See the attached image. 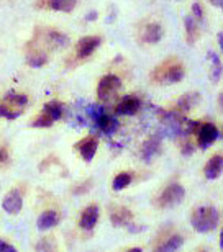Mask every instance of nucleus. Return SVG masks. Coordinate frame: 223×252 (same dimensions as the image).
<instances>
[{
	"instance_id": "obj_1",
	"label": "nucleus",
	"mask_w": 223,
	"mask_h": 252,
	"mask_svg": "<svg viewBox=\"0 0 223 252\" xmlns=\"http://www.w3.org/2000/svg\"><path fill=\"white\" fill-rule=\"evenodd\" d=\"M190 223L197 233H210L219 224V211H217L215 206H200L194 211Z\"/></svg>"
},
{
	"instance_id": "obj_2",
	"label": "nucleus",
	"mask_w": 223,
	"mask_h": 252,
	"mask_svg": "<svg viewBox=\"0 0 223 252\" xmlns=\"http://www.w3.org/2000/svg\"><path fill=\"white\" fill-rule=\"evenodd\" d=\"M186 196V190L179 184H171L163 190L158 203L161 208H172V206L179 205Z\"/></svg>"
},
{
	"instance_id": "obj_3",
	"label": "nucleus",
	"mask_w": 223,
	"mask_h": 252,
	"mask_svg": "<svg viewBox=\"0 0 223 252\" xmlns=\"http://www.w3.org/2000/svg\"><path fill=\"white\" fill-rule=\"evenodd\" d=\"M121 89V80L113 74H107L100 79L97 85V97L100 100H109Z\"/></svg>"
},
{
	"instance_id": "obj_4",
	"label": "nucleus",
	"mask_w": 223,
	"mask_h": 252,
	"mask_svg": "<svg viewBox=\"0 0 223 252\" xmlns=\"http://www.w3.org/2000/svg\"><path fill=\"white\" fill-rule=\"evenodd\" d=\"M219 138H220L219 129H217V126L214 123H204L197 129V143H199L200 149H207Z\"/></svg>"
},
{
	"instance_id": "obj_5",
	"label": "nucleus",
	"mask_w": 223,
	"mask_h": 252,
	"mask_svg": "<svg viewBox=\"0 0 223 252\" xmlns=\"http://www.w3.org/2000/svg\"><path fill=\"white\" fill-rule=\"evenodd\" d=\"M2 208H3V211H7L8 215H17V213H20V211H22V208H23L22 193H20L17 189L10 190L8 193L3 196Z\"/></svg>"
},
{
	"instance_id": "obj_6",
	"label": "nucleus",
	"mask_w": 223,
	"mask_h": 252,
	"mask_svg": "<svg viewBox=\"0 0 223 252\" xmlns=\"http://www.w3.org/2000/svg\"><path fill=\"white\" fill-rule=\"evenodd\" d=\"M100 43H102V38H100V36H84V38H80L79 43H77V56L80 59L89 58L90 54H92L95 49L100 46Z\"/></svg>"
},
{
	"instance_id": "obj_7",
	"label": "nucleus",
	"mask_w": 223,
	"mask_h": 252,
	"mask_svg": "<svg viewBox=\"0 0 223 252\" xmlns=\"http://www.w3.org/2000/svg\"><path fill=\"white\" fill-rule=\"evenodd\" d=\"M28 103V97L27 95H23V94H15V92H8L7 95H5V98H3V102L2 105L3 107H7L10 112H13V113H20L22 115L23 113V107Z\"/></svg>"
},
{
	"instance_id": "obj_8",
	"label": "nucleus",
	"mask_w": 223,
	"mask_h": 252,
	"mask_svg": "<svg viewBox=\"0 0 223 252\" xmlns=\"http://www.w3.org/2000/svg\"><path fill=\"white\" fill-rule=\"evenodd\" d=\"M99 206L97 205H89L87 208L82 211V215H80V220H79V226L85 231H90L95 228V224H97L99 221Z\"/></svg>"
},
{
	"instance_id": "obj_9",
	"label": "nucleus",
	"mask_w": 223,
	"mask_h": 252,
	"mask_svg": "<svg viewBox=\"0 0 223 252\" xmlns=\"http://www.w3.org/2000/svg\"><path fill=\"white\" fill-rule=\"evenodd\" d=\"M140 107H141V100L140 98L131 97V95H126V97L121 98V102L116 105L115 113L128 117V115H135L136 112H138Z\"/></svg>"
},
{
	"instance_id": "obj_10",
	"label": "nucleus",
	"mask_w": 223,
	"mask_h": 252,
	"mask_svg": "<svg viewBox=\"0 0 223 252\" xmlns=\"http://www.w3.org/2000/svg\"><path fill=\"white\" fill-rule=\"evenodd\" d=\"M59 223V215H58V211H54V210H46V211H43L41 215L38 216V220H37V226H38V229L39 231H48V229H51L54 228L56 224Z\"/></svg>"
},
{
	"instance_id": "obj_11",
	"label": "nucleus",
	"mask_w": 223,
	"mask_h": 252,
	"mask_svg": "<svg viewBox=\"0 0 223 252\" xmlns=\"http://www.w3.org/2000/svg\"><path fill=\"white\" fill-rule=\"evenodd\" d=\"M222 170H223V158L222 156H214V158H210L209 162L205 164L204 174L209 180H215L220 177Z\"/></svg>"
},
{
	"instance_id": "obj_12",
	"label": "nucleus",
	"mask_w": 223,
	"mask_h": 252,
	"mask_svg": "<svg viewBox=\"0 0 223 252\" xmlns=\"http://www.w3.org/2000/svg\"><path fill=\"white\" fill-rule=\"evenodd\" d=\"M97 146H99V143L95 138H87L79 144V153H80V156H82V159L85 160V162H90V160L95 158Z\"/></svg>"
},
{
	"instance_id": "obj_13",
	"label": "nucleus",
	"mask_w": 223,
	"mask_h": 252,
	"mask_svg": "<svg viewBox=\"0 0 223 252\" xmlns=\"http://www.w3.org/2000/svg\"><path fill=\"white\" fill-rule=\"evenodd\" d=\"M95 123H97V128L107 136L113 134L116 131V128H118V122H116V118L110 117V115H107V113H104L102 117L95 120Z\"/></svg>"
},
{
	"instance_id": "obj_14",
	"label": "nucleus",
	"mask_w": 223,
	"mask_h": 252,
	"mask_svg": "<svg viewBox=\"0 0 223 252\" xmlns=\"http://www.w3.org/2000/svg\"><path fill=\"white\" fill-rule=\"evenodd\" d=\"M163 27L159 23H149L146 25L143 30V41L146 43H158L161 38H163Z\"/></svg>"
},
{
	"instance_id": "obj_15",
	"label": "nucleus",
	"mask_w": 223,
	"mask_h": 252,
	"mask_svg": "<svg viewBox=\"0 0 223 252\" xmlns=\"http://www.w3.org/2000/svg\"><path fill=\"white\" fill-rule=\"evenodd\" d=\"M43 115H46V117L49 120H53V122H58V120L63 117V105L59 102H56V100H51V102L44 103Z\"/></svg>"
},
{
	"instance_id": "obj_16",
	"label": "nucleus",
	"mask_w": 223,
	"mask_h": 252,
	"mask_svg": "<svg viewBox=\"0 0 223 252\" xmlns=\"http://www.w3.org/2000/svg\"><path fill=\"white\" fill-rule=\"evenodd\" d=\"M184 27H186V32H187V43L189 44H194L195 39L199 38V28H197V20L190 15L184 17Z\"/></svg>"
},
{
	"instance_id": "obj_17",
	"label": "nucleus",
	"mask_w": 223,
	"mask_h": 252,
	"mask_svg": "<svg viewBox=\"0 0 223 252\" xmlns=\"http://www.w3.org/2000/svg\"><path fill=\"white\" fill-rule=\"evenodd\" d=\"M184 244V238L179 234H174L171 236L169 239L166 241V243L161 246V248H158L154 252H177L181 249V246Z\"/></svg>"
},
{
	"instance_id": "obj_18",
	"label": "nucleus",
	"mask_w": 223,
	"mask_h": 252,
	"mask_svg": "<svg viewBox=\"0 0 223 252\" xmlns=\"http://www.w3.org/2000/svg\"><path fill=\"white\" fill-rule=\"evenodd\" d=\"M184 79V67L179 64L176 65H171L169 69L166 70L163 80L167 84H176V82H181V80Z\"/></svg>"
},
{
	"instance_id": "obj_19",
	"label": "nucleus",
	"mask_w": 223,
	"mask_h": 252,
	"mask_svg": "<svg viewBox=\"0 0 223 252\" xmlns=\"http://www.w3.org/2000/svg\"><path fill=\"white\" fill-rule=\"evenodd\" d=\"M131 221V211L126 210V208H118L112 213V223L113 226H126Z\"/></svg>"
},
{
	"instance_id": "obj_20",
	"label": "nucleus",
	"mask_w": 223,
	"mask_h": 252,
	"mask_svg": "<svg viewBox=\"0 0 223 252\" xmlns=\"http://www.w3.org/2000/svg\"><path fill=\"white\" fill-rule=\"evenodd\" d=\"M209 59L214 64V67H212V74H210V79L212 82H219L220 80V75H222V70H223V65H222V61L219 58V54L215 51H209Z\"/></svg>"
},
{
	"instance_id": "obj_21",
	"label": "nucleus",
	"mask_w": 223,
	"mask_h": 252,
	"mask_svg": "<svg viewBox=\"0 0 223 252\" xmlns=\"http://www.w3.org/2000/svg\"><path fill=\"white\" fill-rule=\"evenodd\" d=\"M48 5L49 8L58 10V12H71L75 8L77 2L75 0H51V2H48Z\"/></svg>"
},
{
	"instance_id": "obj_22",
	"label": "nucleus",
	"mask_w": 223,
	"mask_h": 252,
	"mask_svg": "<svg viewBox=\"0 0 223 252\" xmlns=\"http://www.w3.org/2000/svg\"><path fill=\"white\" fill-rule=\"evenodd\" d=\"M197 102H199V94H187V95H182V98L177 102V107H179V110H182V112H189Z\"/></svg>"
},
{
	"instance_id": "obj_23",
	"label": "nucleus",
	"mask_w": 223,
	"mask_h": 252,
	"mask_svg": "<svg viewBox=\"0 0 223 252\" xmlns=\"http://www.w3.org/2000/svg\"><path fill=\"white\" fill-rule=\"evenodd\" d=\"M130 184H131V174H130V172H120L118 175H115L112 187H113V190L118 191V190L126 189Z\"/></svg>"
},
{
	"instance_id": "obj_24",
	"label": "nucleus",
	"mask_w": 223,
	"mask_h": 252,
	"mask_svg": "<svg viewBox=\"0 0 223 252\" xmlns=\"http://www.w3.org/2000/svg\"><path fill=\"white\" fill-rule=\"evenodd\" d=\"M158 149H159V144L156 143L154 139H151V141H148V143L143 144V153H141V158H143L145 160H149L156 153H158Z\"/></svg>"
},
{
	"instance_id": "obj_25",
	"label": "nucleus",
	"mask_w": 223,
	"mask_h": 252,
	"mask_svg": "<svg viewBox=\"0 0 223 252\" xmlns=\"http://www.w3.org/2000/svg\"><path fill=\"white\" fill-rule=\"evenodd\" d=\"M28 65H32V67H41L48 63V58L44 56V54H35V56H30L27 59Z\"/></svg>"
},
{
	"instance_id": "obj_26",
	"label": "nucleus",
	"mask_w": 223,
	"mask_h": 252,
	"mask_svg": "<svg viewBox=\"0 0 223 252\" xmlns=\"http://www.w3.org/2000/svg\"><path fill=\"white\" fill-rule=\"evenodd\" d=\"M53 120H49L46 115H41V117H38L35 122L32 123V126H35V128H49V126H53Z\"/></svg>"
},
{
	"instance_id": "obj_27",
	"label": "nucleus",
	"mask_w": 223,
	"mask_h": 252,
	"mask_svg": "<svg viewBox=\"0 0 223 252\" xmlns=\"http://www.w3.org/2000/svg\"><path fill=\"white\" fill-rule=\"evenodd\" d=\"M0 117H3V118H7V120H17L20 117V113L10 112L7 107H3V105L0 103Z\"/></svg>"
},
{
	"instance_id": "obj_28",
	"label": "nucleus",
	"mask_w": 223,
	"mask_h": 252,
	"mask_svg": "<svg viewBox=\"0 0 223 252\" xmlns=\"http://www.w3.org/2000/svg\"><path fill=\"white\" fill-rule=\"evenodd\" d=\"M192 13L195 15L197 20H202L204 18V10H202V5L199 2H194L192 3Z\"/></svg>"
},
{
	"instance_id": "obj_29",
	"label": "nucleus",
	"mask_w": 223,
	"mask_h": 252,
	"mask_svg": "<svg viewBox=\"0 0 223 252\" xmlns=\"http://www.w3.org/2000/svg\"><path fill=\"white\" fill-rule=\"evenodd\" d=\"M0 252H18V251L15 249L12 244H8V243H5V241L0 239Z\"/></svg>"
},
{
	"instance_id": "obj_30",
	"label": "nucleus",
	"mask_w": 223,
	"mask_h": 252,
	"mask_svg": "<svg viewBox=\"0 0 223 252\" xmlns=\"http://www.w3.org/2000/svg\"><path fill=\"white\" fill-rule=\"evenodd\" d=\"M8 159V153L3 148H0V162H5Z\"/></svg>"
},
{
	"instance_id": "obj_31",
	"label": "nucleus",
	"mask_w": 223,
	"mask_h": 252,
	"mask_svg": "<svg viewBox=\"0 0 223 252\" xmlns=\"http://www.w3.org/2000/svg\"><path fill=\"white\" fill-rule=\"evenodd\" d=\"M95 18H97V12H95V10H92V12L87 13V20H89V22H92V20H95Z\"/></svg>"
},
{
	"instance_id": "obj_32",
	"label": "nucleus",
	"mask_w": 223,
	"mask_h": 252,
	"mask_svg": "<svg viewBox=\"0 0 223 252\" xmlns=\"http://www.w3.org/2000/svg\"><path fill=\"white\" fill-rule=\"evenodd\" d=\"M217 39H219V44H220V49L223 51V32L219 33V36H217Z\"/></svg>"
},
{
	"instance_id": "obj_33",
	"label": "nucleus",
	"mask_w": 223,
	"mask_h": 252,
	"mask_svg": "<svg viewBox=\"0 0 223 252\" xmlns=\"http://www.w3.org/2000/svg\"><path fill=\"white\" fill-rule=\"evenodd\" d=\"M219 105H220V110L223 112V94L220 95V98H219Z\"/></svg>"
},
{
	"instance_id": "obj_34",
	"label": "nucleus",
	"mask_w": 223,
	"mask_h": 252,
	"mask_svg": "<svg viewBox=\"0 0 223 252\" xmlns=\"http://www.w3.org/2000/svg\"><path fill=\"white\" fill-rule=\"evenodd\" d=\"M220 249H223V228H222V233H220Z\"/></svg>"
},
{
	"instance_id": "obj_35",
	"label": "nucleus",
	"mask_w": 223,
	"mask_h": 252,
	"mask_svg": "<svg viewBox=\"0 0 223 252\" xmlns=\"http://www.w3.org/2000/svg\"><path fill=\"white\" fill-rule=\"evenodd\" d=\"M128 252H141V249L140 248H133V249H130Z\"/></svg>"
},
{
	"instance_id": "obj_36",
	"label": "nucleus",
	"mask_w": 223,
	"mask_h": 252,
	"mask_svg": "<svg viewBox=\"0 0 223 252\" xmlns=\"http://www.w3.org/2000/svg\"><path fill=\"white\" fill-rule=\"evenodd\" d=\"M219 134L222 136V139H223V126H222V131H219Z\"/></svg>"
},
{
	"instance_id": "obj_37",
	"label": "nucleus",
	"mask_w": 223,
	"mask_h": 252,
	"mask_svg": "<svg viewBox=\"0 0 223 252\" xmlns=\"http://www.w3.org/2000/svg\"><path fill=\"white\" fill-rule=\"evenodd\" d=\"M220 7H222V8H223V2H222V3H220Z\"/></svg>"
},
{
	"instance_id": "obj_38",
	"label": "nucleus",
	"mask_w": 223,
	"mask_h": 252,
	"mask_svg": "<svg viewBox=\"0 0 223 252\" xmlns=\"http://www.w3.org/2000/svg\"><path fill=\"white\" fill-rule=\"evenodd\" d=\"M200 252H205V251H200Z\"/></svg>"
}]
</instances>
